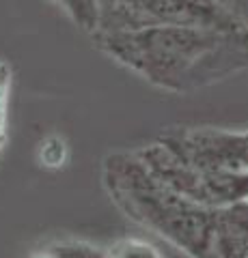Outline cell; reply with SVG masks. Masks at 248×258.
Segmentation results:
<instances>
[{
	"label": "cell",
	"instance_id": "cell-1",
	"mask_svg": "<svg viewBox=\"0 0 248 258\" xmlns=\"http://www.w3.org/2000/svg\"><path fill=\"white\" fill-rule=\"evenodd\" d=\"M102 179L110 200L190 258H248V203L210 207L181 196L130 153H110Z\"/></svg>",
	"mask_w": 248,
	"mask_h": 258
},
{
	"label": "cell",
	"instance_id": "cell-2",
	"mask_svg": "<svg viewBox=\"0 0 248 258\" xmlns=\"http://www.w3.org/2000/svg\"><path fill=\"white\" fill-rule=\"evenodd\" d=\"M95 47L151 86L192 95L248 69V35L201 26L95 32Z\"/></svg>",
	"mask_w": 248,
	"mask_h": 258
},
{
	"label": "cell",
	"instance_id": "cell-3",
	"mask_svg": "<svg viewBox=\"0 0 248 258\" xmlns=\"http://www.w3.org/2000/svg\"><path fill=\"white\" fill-rule=\"evenodd\" d=\"M136 155L194 203L227 207L248 200V129L169 127Z\"/></svg>",
	"mask_w": 248,
	"mask_h": 258
},
{
	"label": "cell",
	"instance_id": "cell-4",
	"mask_svg": "<svg viewBox=\"0 0 248 258\" xmlns=\"http://www.w3.org/2000/svg\"><path fill=\"white\" fill-rule=\"evenodd\" d=\"M147 26H201L248 35V22L231 0H97L91 35Z\"/></svg>",
	"mask_w": 248,
	"mask_h": 258
},
{
	"label": "cell",
	"instance_id": "cell-5",
	"mask_svg": "<svg viewBox=\"0 0 248 258\" xmlns=\"http://www.w3.org/2000/svg\"><path fill=\"white\" fill-rule=\"evenodd\" d=\"M28 258H108V252L106 247H97L89 241L61 239L35 249Z\"/></svg>",
	"mask_w": 248,
	"mask_h": 258
},
{
	"label": "cell",
	"instance_id": "cell-6",
	"mask_svg": "<svg viewBox=\"0 0 248 258\" xmlns=\"http://www.w3.org/2000/svg\"><path fill=\"white\" fill-rule=\"evenodd\" d=\"M106 252H108V258H166L160 252V247L138 237L117 239L106 247Z\"/></svg>",
	"mask_w": 248,
	"mask_h": 258
},
{
	"label": "cell",
	"instance_id": "cell-7",
	"mask_svg": "<svg viewBox=\"0 0 248 258\" xmlns=\"http://www.w3.org/2000/svg\"><path fill=\"white\" fill-rule=\"evenodd\" d=\"M11 84L13 74L5 60H0V155L7 142V123H9V106H11Z\"/></svg>",
	"mask_w": 248,
	"mask_h": 258
},
{
	"label": "cell",
	"instance_id": "cell-8",
	"mask_svg": "<svg viewBox=\"0 0 248 258\" xmlns=\"http://www.w3.org/2000/svg\"><path fill=\"white\" fill-rule=\"evenodd\" d=\"M67 159V147L61 138H47L45 142H41V161L45 166L59 168L65 164Z\"/></svg>",
	"mask_w": 248,
	"mask_h": 258
}]
</instances>
